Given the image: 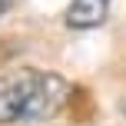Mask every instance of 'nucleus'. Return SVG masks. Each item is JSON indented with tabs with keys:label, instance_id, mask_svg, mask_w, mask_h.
Returning <instances> with one entry per match:
<instances>
[{
	"label": "nucleus",
	"instance_id": "obj_1",
	"mask_svg": "<svg viewBox=\"0 0 126 126\" xmlns=\"http://www.w3.org/2000/svg\"><path fill=\"white\" fill-rule=\"evenodd\" d=\"M73 96V86L60 73H47L37 66L10 70L0 76V123H43L53 120Z\"/></svg>",
	"mask_w": 126,
	"mask_h": 126
},
{
	"label": "nucleus",
	"instance_id": "obj_2",
	"mask_svg": "<svg viewBox=\"0 0 126 126\" xmlns=\"http://www.w3.org/2000/svg\"><path fill=\"white\" fill-rule=\"evenodd\" d=\"M110 17V0H70L66 27L73 30H93Z\"/></svg>",
	"mask_w": 126,
	"mask_h": 126
},
{
	"label": "nucleus",
	"instance_id": "obj_3",
	"mask_svg": "<svg viewBox=\"0 0 126 126\" xmlns=\"http://www.w3.org/2000/svg\"><path fill=\"white\" fill-rule=\"evenodd\" d=\"M10 3H13V0H0V13H3V10H10Z\"/></svg>",
	"mask_w": 126,
	"mask_h": 126
}]
</instances>
